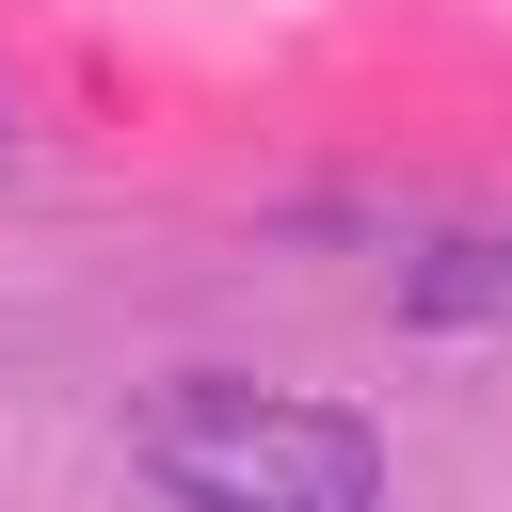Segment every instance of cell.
<instances>
[{
    "label": "cell",
    "instance_id": "2",
    "mask_svg": "<svg viewBox=\"0 0 512 512\" xmlns=\"http://www.w3.org/2000/svg\"><path fill=\"white\" fill-rule=\"evenodd\" d=\"M400 304H416V320H512V224H464V240H432V256L400 272Z\"/></svg>",
    "mask_w": 512,
    "mask_h": 512
},
{
    "label": "cell",
    "instance_id": "1",
    "mask_svg": "<svg viewBox=\"0 0 512 512\" xmlns=\"http://www.w3.org/2000/svg\"><path fill=\"white\" fill-rule=\"evenodd\" d=\"M128 464L176 512H384V432L352 400H288L240 368H176L128 416Z\"/></svg>",
    "mask_w": 512,
    "mask_h": 512
}]
</instances>
